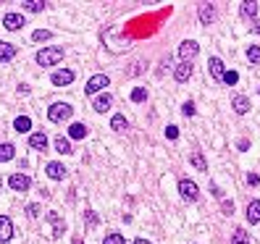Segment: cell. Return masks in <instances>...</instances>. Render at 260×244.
Segmentation results:
<instances>
[{
  "label": "cell",
  "instance_id": "obj_1",
  "mask_svg": "<svg viewBox=\"0 0 260 244\" xmlns=\"http://www.w3.org/2000/svg\"><path fill=\"white\" fill-rule=\"evenodd\" d=\"M61 61H63V50H61V48H48V50H40V53H37V63L45 66V69H48V66L61 63Z\"/></svg>",
  "mask_w": 260,
  "mask_h": 244
},
{
  "label": "cell",
  "instance_id": "obj_2",
  "mask_svg": "<svg viewBox=\"0 0 260 244\" xmlns=\"http://www.w3.org/2000/svg\"><path fill=\"white\" fill-rule=\"evenodd\" d=\"M71 105H66V102H55V105H50L48 110V118L53 121V124H61V121H69L71 118Z\"/></svg>",
  "mask_w": 260,
  "mask_h": 244
},
{
  "label": "cell",
  "instance_id": "obj_3",
  "mask_svg": "<svg viewBox=\"0 0 260 244\" xmlns=\"http://www.w3.org/2000/svg\"><path fill=\"white\" fill-rule=\"evenodd\" d=\"M110 84V79L105 77V74H95V77H92L89 81H87V87H85V92L87 95H97V92H103L105 87Z\"/></svg>",
  "mask_w": 260,
  "mask_h": 244
},
{
  "label": "cell",
  "instance_id": "obj_4",
  "mask_svg": "<svg viewBox=\"0 0 260 244\" xmlns=\"http://www.w3.org/2000/svg\"><path fill=\"white\" fill-rule=\"evenodd\" d=\"M179 192H181L184 200H189V202H197V197H200L197 184L189 181V179H181V181H179Z\"/></svg>",
  "mask_w": 260,
  "mask_h": 244
},
{
  "label": "cell",
  "instance_id": "obj_5",
  "mask_svg": "<svg viewBox=\"0 0 260 244\" xmlns=\"http://www.w3.org/2000/svg\"><path fill=\"white\" fill-rule=\"evenodd\" d=\"M8 184H11V189L13 192H26L32 186V179L26 173H13L11 179H8Z\"/></svg>",
  "mask_w": 260,
  "mask_h": 244
},
{
  "label": "cell",
  "instance_id": "obj_6",
  "mask_svg": "<svg viewBox=\"0 0 260 244\" xmlns=\"http://www.w3.org/2000/svg\"><path fill=\"white\" fill-rule=\"evenodd\" d=\"M3 26H5L8 32L21 29V26H24V16H21V13H5V16H3Z\"/></svg>",
  "mask_w": 260,
  "mask_h": 244
},
{
  "label": "cell",
  "instance_id": "obj_7",
  "mask_svg": "<svg viewBox=\"0 0 260 244\" xmlns=\"http://www.w3.org/2000/svg\"><path fill=\"white\" fill-rule=\"evenodd\" d=\"M197 53H200V48H197V42H192V40L181 42V48H179V55L184 58V63H189V61H192Z\"/></svg>",
  "mask_w": 260,
  "mask_h": 244
},
{
  "label": "cell",
  "instance_id": "obj_8",
  "mask_svg": "<svg viewBox=\"0 0 260 244\" xmlns=\"http://www.w3.org/2000/svg\"><path fill=\"white\" fill-rule=\"evenodd\" d=\"M13 237V223L8 215H0V242H8Z\"/></svg>",
  "mask_w": 260,
  "mask_h": 244
},
{
  "label": "cell",
  "instance_id": "obj_9",
  "mask_svg": "<svg viewBox=\"0 0 260 244\" xmlns=\"http://www.w3.org/2000/svg\"><path fill=\"white\" fill-rule=\"evenodd\" d=\"M48 221L53 223V239L63 237V229H66V223L61 221V215H58V213H48Z\"/></svg>",
  "mask_w": 260,
  "mask_h": 244
},
{
  "label": "cell",
  "instance_id": "obj_10",
  "mask_svg": "<svg viewBox=\"0 0 260 244\" xmlns=\"http://www.w3.org/2000/svg\"><path fill=\"white\" fill-rule=\"evenodd\" d=\"M50 81L55 84V87H66V84L74 81V71H55Z\"/></svg>",
  "mask_w": 260,
  "mask_h": 244
},
{
  "label": "cell",
  "instance_id": "obj_11",
  "mask_svg": "<svg viewBox=\"0 0 260 244\" xmlns=\"http://www.w3.org/2000/svg\"><path fill=\"white\" fill-rule=\"evenodd\" d=\"M189 77H192V63L176 66V71H173V79H176V81H187Z\"/></svg>",
  "mask_w": 260,
  "mask_h": 244
},
{
  "label": "cell",
  "instance_id": "obj_12",
  "mask_svg": "<svg viewBox=\"0 0 260 244\" xmlns=\"http://www.w3.org/2000/svg\"><path fill=\"white\" fill-rule=\"evenodd\" d=\"M231 105H234V110L239 116H245L247 110H250V100L245 97V95H234V100H231Z\"/></svg>",
  "mask_w": 260,
  "mask_h": 244
},
{
  "label": "cell",
  "instance_id": "obj_13",
  "mask_svg": "<svg viewBox=\"0 0 260 244\" xmlns=\"http://www.w3.org/2000/svg\"><path fill=\"white\" fill-rule=\"evenodd\" d=\"M16 55V48L11 42H0V63H8Z\"/></svg>",
  "mask_w": 260,
  "mask_h": 244
},
{
  "label": "cell",
  "instance_id": "obj_14",
  "mask_svg": "<svg viewBox=\"0 0 260 244\" xmlns=\"http://www.w3.org/2000/svg\"><path fill=\"white\" fill-rule=\"evenodd\" d=\"M208 69L213 74V79H224V63H221V58H210L208 61Z\"/></svg>",
  "mask_w": 260,
  "mask_h": 244
},
{
  "label": "cell",
  "instance_id": "obj_15",
  "mask_svg": "<svg viewBox=\"0 0 260 244\" xmlns=\"http://www.w3.org/2000/svg\"><path fill=\"white\" fill-rule=\"evenodd\" d=\"M45 171H48V176H50V179H55V181L66 176V168H63L61 163H48V168H45Z\"/></svg>",
  "mask_w": 260,
  "mask_h": 244
},
{
  "label": "cell",
  "instance_id": "obj_16",
  "mask_svg": "<svg viewBox=\"0 0 260 244\" xmlns=\"http://www.w3.org/2000/svg\"><path fill=\"white\" fill-rule=\"evenodd\" d=\"M247 221L250 223H258L260 221V200H255V202L247 205Z\"/></svg>",
  "mask_w": 260,
  "mask_h": 244
},
{
  "label": "cell",
  "instance_id": "obj_17",
  "mask_svg": "<svg viewBox=\"0 0 260 244\" xmlns=\"http://www.w3.org/2000/svg\"><path fill=\"white\" fill-rule=\"evenodd\" d=\"M29 145H32L34 150H45V147H48V137H45V131H42V134H40V131H37V134H32V137H29Z\"/></svg>",
  "mask_w": 260,
  "mask_h": 244
},
{
  "label": "cell",
  "instance_id": "obj_18",
  "mask_svg": "<svg viewBox=\"0 0 260 244\" xmlns=\"http://www.w3.org/2000/svg\"><path fill=\"white\" fill-rule=\"evenodd\" d=\"M110 102H113L110 95H100V97H95V105H92V108H95L97 113H105V110L110 108Z\"/></svg>",
  "mask_w": 260,
  "mask_h": 244
},
{
  "label": "cell",
  "instance_id": "obj_19",
  "mask_svg": "<svg viewBox=\"0 0 260 244\" xmlns=\"http://www.w3.org/2000/svg\"><path fill=\"white\" fill-rule=\"evenodd\" d=\"M213 18H216V11H213V5H200V21L202 24H210L213 21Z\"/></svg>",
  "mask_w": 260,
  "mask_h": 244
},
{
  "label": "cell",
  "instance_id": "obj_20",
  "mask_svg": "<svg viewBox=\"0 0 260 244\" xmlns=\"http://www.w3.org/2000/svg\"><path fill=\"white\" fill-rule=\"evenodd\" d=\"M69 137H71V139H85V137H87V126H85V124H71Z\"/></svg>",
  "mask_w": 260,
  "mask_h": 244
},
{
  "label": "cell",
  "instance_id": "obj_21",
  "mask_svg": "<svg viewBox=\"0 0 260 244\" xmlns=\"http://www.w3.org/2000/svg\"><path fill=\"white\" fill-rule=\"evenodd\" d=\"M189 163L197 168V171H208V163H205V158H202L200 153H192L189 155Z\"/></svg>",
  "mask_w": 260,
  "mask_h": 244
},
{
  "label": "cell",
  "instance_id": "obj_22",
  "mask_svg": "<svg viewBox=\"0 0 260 244\" xmlns=\"http://www.w3.org/2000/svg\"><path fill=\"white\" fill-rule=\"evenodd\" d=\"M13 153H16L13 145H0V163H8L13 158Z\"/></svg>",
  "mask_w": 260,
  "mask_h": 244
},
{
  "label": "cell",
  "instance_id": "obj_23",
  "mask_svg": "<svg viewBox=\"0 0 260 244\" xmlns=\"http://www.w3.org/2000/svg\"><path fill=\"white\" fill-rule=\"evenodd\" d=\"M55 150H58V153H63V155H69V153H71V142H69L66 137H58V139H55Z\"/></svg>",
  "mask_w": 260,
  "mask_h": 244
},
{
  "label": "cell",
  "instance_id": "obj_24",
  "mask_svg": "<svg viewBox=\"0 0 260 244\" xmlns=\"http://www.w3.org/2000/svg\"><path fill=\"white\" fill-rule=\"evenodd\" d=\"M13 126H16V131H29V129H32V121L26 118V116H18V118L13 121Z\"/></svg>",
  "mask_w": 260,
  "mask_h": 244
},
{
  "label": "cell",
  "instance_id": "obj_25",
  "mask_svg": "<svg viewBox=\"0 0 260 244\" xmlns=\"http://www.w3.org/2000/svg\"><path fill=\"white\" fill-rule=\"evenodd\" d=\"M242 16H247V18H255L258 16V3H242Z\"/></svg>",
  "mask_w": 260,
  "mask_h": 244
},
{
  "label": "cell",
  "instance_id": "obj_26",
  "mask_svg": "<svg viewBox=\"0 0 260 244\" xmlns=\"http://www.w3.org/2000/svg\"><path fill=\"white\" fill-rule=\"evenodd\" d=\"M21 5L26 8V11H32V13H40L42 8H45V3H42V0H26V3H21Z\"/></svg>",
  "mask_w": 260,
  "mask_h": 244
},
{
  "label": "cell",
  "instance_id": "obj_27",
  "mask_svg": "<svg viewBox=\"0 0 260 244\" xmlns=\"http://www.w3.org/2000/svg\"><path fill=\"white\" fill-rule=\"evenodd\" d=\"M110 129H113V131H124L126 129V118L124 116H113V121H110Z\"/></svg>",
  "mask_w": 260,
  "mask_h": 244
},
{
  "label": "cell",
  "instance_id": "obj_28",
  "mask_svg": "<svg viewBox=\"0 0 260 244\" xmlns=\"http://www.w3.org/2000/svg\"><path fill=\"white\" fill-rule=\"evenodd\" d=\"M132 100H134V102H145V100H147V89L137 87V89L132 92Z\"/></svg>",
  "mask_w": 260,
  "mask_h": 244
},
{
  "label": "cell",
  "instance_id": "obj_29",
  "mask_svg": "<svg viewBox=\"0 0 260 244\" xmlns=\"http://www.w3.org/2000/svg\"><path fill=\"white\" fill-rule=\"evenodd\" d=\"M247 58L253 61V63H258V66H260V48H258V45H253V48L247 50Z\"/></svg>",
  "mask_w": 260,
  "mask_h": 244
},
{
  "label": "cell",
  "instance_id": "obj_30",
  "mask_svg": "<svg viewBox=\"0 0 260 244\" xmlns=\"http://www.w3.org/2000/svg\"><path fill=\"white\" fill-rule=\"evenodd\" d=\"M50 37H53V34H50L48 29H37V32L32 34V40H34V42H42V40H50Z\"/></svg>",
  "mask_w": 260,
  "mask_h": 244
},
{
  "label": "cell",
  "instance_id": "obj_31",
  "mask_svg": "<svg viewBox=\"0 0 260 244\" xmlns=\"http://www.w3.org/2000/svg\"><path fill=\"white\" fill-rule=\"evenodd\" d=\"M234 244H247V231L245 229H237L234 231Z\"/></svg>",
  "mask_w": 260,
  "mask_h": 244
},
{
  "label": "cell",
  "instance_id": "obj_32",
  "mask_svg": "<svg viewBox=\"0 0 260 244\" xmlns=\"http://www.w3.org/2000/svg\"><path fill=\"white\" fill-rule=\"evenodd\" d=\"M224 81L226 84H237L239 81V74L237 71H224Z\"/></svg>",
  "mask_w": 260,
  "mask_h": 244
},
{
  "label": "cell",
  "instance_id": "obj_33",
  "mask_svg": "<svg viewBox=\"0 0 260 244\" xmlns=\"http://www.w3.org/2000/svg\"><path fill=\"white\" fill-rule=\"evenodd\" d=\"M87 226H89V229L97 226V213H95V210H87Z\"/></svg>",
  "mask_w": 260,
  "mask_h": 244
},
{
  "label": "cell",
  "instance_id": "obj_34",
  "mask_svg": "<svg viewBox=\"0 0 260 244\" xmlns=\"http://www.w3.org/2000/svg\"><path fill=\"white\" fill-rule=\"evenodd\" d=\"M103 244H126V242H124V237H118V234H110Z\"/></svg>",
  "mask_w": 260,
  "mask_h": 244
},
{
  "label": "cell",
  "instance_id": "obj_35",
  "mask_svg": "<svg viewBox=\"0 0 260 244\" xmlns=\"http://www.w3.org/2000/svg\"><path fill=\"white\" fill-rule=\"evenodd\" d=\"M181 113L187 116V118L194 116V102H184V105H181Z\"/></svg>",
  "mask_w": 260,
  "mask_h": 244
},
{
  "label": "cell",
  "instance_id": "obj_36",
  "mask_svg": "<svg viewBox=\"0 0 260 244\" xmlns=\"http://www.w3.org/2000/svg\"><path fill=\"white\" fill-rule=\"evenodd\" d=\"M40 205H29V208H26V215H32V218H37V215H40Z\"/></svg>",
  "mask_w": 260,
  "mask_h": 244
},
{
  "label": "cell",
  "instance_id": "obj_37",
  "mask_svg": "<svg viewBox=\"0 0 260 244\" xmlns=\"http://www.w3.org/2000/svg\"><path fill=\"white\" fill-rule=\"evenodd\" d=\"M166 137H169V139H176V137H179V129H176V126H169V129H166Z\"/></svg>",
  "mask_w": 260,
  "mask_h": 244
},
{
  "label": "cell",
  "instance_id": "obj_38",
  "mask_svg": "<svg viewBox=\"0 0 260 244\" xmlns=\"http://www.w3.org/2000/svg\"><path fill=\"white\" fill-rule=\"evenodd\" d=\"M258 181H260V176H258V173H250V176H247V184H250V186H255Z\"/></svg>",
  "mask_w": 260,
  "mask_h": 244
},
{
  "label": "cell",
  "instance_id": "obj_39",
  "mask_svg": "<svg viewBox=\"0 0 260 244\" xmlns=\"http://www.w3.org/2000/svg\"><path fill=\"white\" fill-rule=\"evenodd\" d=\"M221 208H224V213H234V202H224Z\"/></svg>",
  "mask_w": 260,
  "mask_h": 244
},
{
  "label": "cell",
  "instance_id": "obj_40",
  "mask_svg": "<svg viewBox=\"0 0 260 244\" xmlns=\"http://www.w3.org/2000/svg\"><path fill=\"white\" fill-rule=\"evenodd\" d=\"M134 244H153V242H147V239H137Z\"/></svg>",
  "mask_w": 260,
  "mask_h": 244
},
{
  "label": "cell",
  "instance_id": "obj_41",
  "mask_svg": "<svg viewBox=\"0 0 260 244\" xmlns=\"http://www.w3.org/2000/svg\"><path fill=\"white\" fill-rule=\"evenodd\" d=\"M74 244H82V242H79V239H77V242H74Z\"/></svg>",
  "mask_w": 260,
  "mask_h": 244
}]
</instances>
